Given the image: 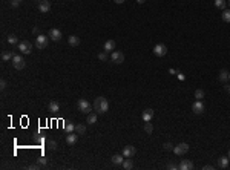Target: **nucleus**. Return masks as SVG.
<instances>
[{
	"mask_svg": "<svg viewBox=\"0 0 230 170\" xmlns=\"http://www.w3.org/2000/svg\"><path fill=\"white\" fill-rule=\"evenodd\" d=\"M123 161H124V155H114L112 156V162H114L115 166H121L123 164Z\"/></svg>",
	"mask_w": 230,
	"mask_h": 170,
	"instance_id": "18",
	"label": "nucleus"
},
{
	"mask_svg": "<svg viewBox=\"0 0 230 170\" xmlns=\"http://www.w3.org/2000/svg\"><path fill=\"white\" fill-rule=\"evenodd\" d=\"M178 78H180V80H184V75H183L181 72H178Z\"/></svg>",
	"mask_w": 230,
	"mask_h": 170,
	"instance_id": "41",
	"label": "nucleus"
},
{
	"mask_svg": "<svg viewBox=\"0 0 230 170\" xmlns=\"http://www.w3.org/2000/svg\"><path fill=\"white\" fill-rule=\"evenodd\" d=\"M154 54H155L157 57H164L166 54H167V46L163 44V43L155 44V48H154Z\"/></svg>",
	"mask_w": 230,
	"mask_h": 170,
	"instance_id": "8",
	"label": "nucleus"
},
{
	"mask_svg": "<svg viewBox=\"0 0 230 170\" xmlns=\"http://www.w3.org/2000/svg\"><path fill=\"white\" fill-rule=\"evenodd\" d=\"M49 40H51L49 37H46L43 34H39L37 39H35V48H37V49H44V48L48 46Z\"/></svg>",
	"mask_w": 230,
	"mask_h": 170,
	"instance_id": "2",
	"label": "nucleus"
},
{
	"mask_svg": "<svg viewBox=\"0 0 230 170\" xmlns=\"http://www.w3.org/2000/svg\"><path fill=\"white\" fill-rule=\"evenodd\" d=\"M227 89H229V92H230V87H227Z\"/></svg>",
	"mask_w": 230,
	"mask_h": 170,
	"instance_id": "47",
	"label": "nucleus"
},
{
	"mask_svg": "<svg viewBox=\"0 0 230 170\" xmlns=\"http://www.w3.org/2000/svg\"><path fill=\"white\" fill-rule=\"evenodd\" d=\"M121 166H123V169H126V170L132 169V167H133V161H132V158H128V159H124Z\"/></svg>",
	"mask_w": 230,
	"mask_h": 170,
	"instance_id": "22",
	"label": "nucleus"
},
{
	"mask_svg": "<svg viewBox=\"0 0 230 170\" xmlns=\"http://www.w3.org/2000/svg\"><path fill=\"white\" fill-rule=\"evenodd\" d=\"M5 87H6V81L2 80V81H0V89H5Z\"/></svg>",
	"mask_w": 230,
	"mask_h": 170,
	"instance_id": "37",
	"label": "nucleus"
},
{
	"mask_svg": "<svg viewBox=\"0 0 230 170\" xmlns=\"http://www.w3.org/2000/svg\"><path fill=\"white\" fill-rule=\"evenodd\" d=\"M141 118H143V121H150L152 118H154V111L152 109H146L143 113H141Z\"/></svg>",
	"mask_w": 230,
	"mask_h": 170,
	"instance_id": "16",
	"label": "nucleus"
},
{
	"mask_svg": "<svg viewBox=\"0 0 230 170\" xmlns=\"http://www.w3.org/2000/svg\"><path fill=\"white\" fill-rule=\"evenodd\" d=\"M115 3H118V5H121V3H124V0H114Z\"/></svg>",
	"mask_w": 230,
	"mask_h": 170,
	"instance_id": "42",
	"label": "nucleus"
},
{
	"mask_svg": "<svg viewBox=\"0 0 230 170\" xmlns=\"http://www.w3.org/2000/svg\"><path fill=\"white\" fill-rule=\"evenodd\" d=\"M85 132H86V126H85V124H77V126H75V133L83 135Z\"/></svg>",
	"mask_w": 230,
	"mask_h": 170,
	"instance_id": "27",
	"label": "nucleus"
},
{
	"mask_svg": "<svg viewBox=\"0 0 230 170\" xmlns=\"http://www.w3.org/2000/svg\"><path fill=\"white\" fill-rule=\"evenodd\" d=\"M135 147L133 146H126L124 149H123V155H124V158H132V156L135 155Z\"/></svg>",
	"mask_w": 230,
	"mask_h": 170,
	"instance_id": "13",
	"label": "nucleus"
},
{
	"mask_svg": "<svg viewBox=\"0 0 230 170\" xmlns=\"http://www.w3.org/2000/svg\"><path fill=\"white\" fill-rule=\"evenodd\" d=\"M229 161L230 159L227 156H219V158H218V167H219V169H227Z\"/></svg>",
	"mask_w": 230,
	"mask_h": 170,
	"instance_id": "14",
	"label": "nucleus"
},
{
	"mask_svg": "<svg viewBox=\"0 0 230 170\" xmlns=\"http://www.w3.org/2000/svg\"><path fill=\"white\" fill-rule=\"evenodd\" d=\"M48 147H49L51 150H55V147H57V142H55V141H48Z\"/></svg>",
	"mask_w": 230,
	"mask_h": 170,
	"instance_id": "33",
	"label": "nucleus"
},
{
	"mask_svg": "<svg viewBox=\"0 0 230 170\" xmlns=\"http://www.w3.org/2000/svg\"><path fill=\"white\" fill-rule=\"evenodd\" d=\"M48 37H49L52 42H60V40H61V31L57 29V28H52L51 31H49Z\"/></svg>",
	"mask_w": 230,
	"mask_h": 170,
	"instance_id": "10",
	"label": "nucleus"
},
{
	"mask_svg": "<svg viewBox=\"0 0 230 170\" xmlns=\"http://www.w3.org/2000/svg\"><path fill=\"white\" fill-rule=\"evenodd\" d=\"M65 130H66V133L75 132V124H74V123H66V124H65Z\"/></svg>",
	"mask_w": 230,
	"mask_h": 170,
	"instance_id": "29",
	"label": "nucleus"
},
{
	"mask_svg": "<svg viewBox=\"0 0 230 170\" xmlns=\"http://www.w3.org/2000/svg\"><path fill=\"white\" fill-rule=\"evenodd\" d=\"M77 107H78V111L81 113H91V103L87 101V100H78V103H77Z\"/></svg>",
	"mask_w": 230,
	"mask_h": 170,
	"instance_id": "3",
	"label": "nucleus"
},
{
	"mask_svg": "<svg viewBox=\"0 0 230 170\" xmlns=\"http://www.w3.org/2000/svg\"><path fill=\"white\" fill-rule=\"evenodd\" d=\"M94 109L97 113H106L109 111V101L104 97H97L94 101Z\"/></svg>",
	"mask_w": 230,
	"mask_h": 170,
	"instance_id": "1",
	"label": "nucleus"
},
{
	"mask_svg": "<svg viewBox=\"0 0 230 170\" xmlns=\"http://www.w3.org/2000/svg\"><path fill=\"white\" fill-rule=\"evenodd\" d=\"M178 169H180V170H192V169H193V162H192V161H189V159H183V161L180 162Z\"/></svg>",
	"mask_w": 230,
	"mask_h": 170,
	"instance_id": "12",
	"label": "nucleus"
},
{
	"mask_svg": "<svg viewBox=\"0 0 230 170\" xmlns=\"http://www.w3.org/2000/svg\"><path fill=\"white\" fill-rule=\"evenodd\" d=\"M68 43H69L71 46H78V44H80V39H78L77 35H71V37L68 39Z\"/></svg>",
	"mask_w": 230,
	"mask_h": 170,
	"instance_id": "23",
	"label": "nucleus"
},
{
	"mask_svg": "<svg viewBox=\"0 0 230 170\" xmlns=\"http://www.w3.org/2000/svg\"><path fill=\"white\" fill-rule=\"evenodd\" d=\"M215 6L218 8V9H226V6H227V2L226 0H215Z\"/></svg>",
	"mask_w": 230,
	"mask_h": 170,
	"instance_id": "25",
	"label": "nucleus"
},
{
	"mask_svg": "<svg viewBox=\"0 0 230 170\" xmlns=\"http://www.w3.org/2000/svg\"><path fill=\"white\" fill-rule=\"evenodd\" d=\"M98 58H100L101 61H106V60H107V52L104 51V52H101V54H98Z\"/></svg>",
	"mask_w": 230,
	"mask_h": 170,
	"instance_id": "32",
	"label": "nucleus"
},
{
	"mask_svg": "<svg viewBox=\"0 0 230 170\" xmlns=\"http://www.w3.org/2000/svg\"><path fill=\"white\" fill-rule=\"evenodd\" d=\"M48 109H49V111H51V112H58V111H60V104H58L57 101H51V103H49V106H48Z\"/></svg>",
	"mask_w": 230,
	"mask_h": 170,
	"instance_id": "21",
	"label": "nucleus"
},
{
	"mask_svg": "<svg viewBox=\"0 0 230 170\" xmlns=\"http://www.w3.org/2000/svg\"><path fill=\"white\" fill-rule=\"evenodd\" d=\"M11 61H13V66H14L15 69H18V71H22V69L25 68V64H26L22 55H14V58H13Z\"/></svg>",
	"mask_w": 230,
	"mask_h": 170,
	"instance_id": "7",
	"label": "nucleus"
},
{
	"mask_svg": "<svg viewBox=\"0 0 230 170\" xmlns=\"http://www.w3.org/2000/svg\"><path fill=\"white\" fill-rule=\"evenodd\" d=\"M144 132H146V133H149V135L154 132V126L150 124V121H146V123H144Z\"/></svg>",
	"mask_w": 230,
	"mask_h": 170,
	"instance_id": "30",
	"label": "nucleus"
},
{
	"mask_svg": "<svg viewBox=\"0 0 230 170\" xmlns=\"http://www.w3.org/2000/svg\"><path fill=\"white\" fill-rule=\"evenodd\" d=\"M77 140H78V133H68L66 135V142L69 144V146H74L75 142H77Z\"/></svg>",
	"mask_w": 230,
	"mask_h": 170,
	"instance_id": "15",
	"label": "nucleus"
},
{
	"mask_svg": "<svg viewBox=\"0 0 230 170\" xmlns=\"http://www.w3.org/2000/svg\"><path fill=\"white\" fill-rule=\"evenodd\" d=\"M51 9V2L49 0H42L40 5H39V11L40 13H49Z\"/></svg>",
	"mask_w": 230,
	"mask_h": 170,
	"instance_id": "11",
	"label": "nucleus"
},
{
	"mask_svg": "<svg viewBox=\"0 0 230 170\" xmlns=\"http://www.w3.org/2000/svg\"><path fill=\"white\" fill-rule=\"evenodd\" d=\"M167 169L175 170V169H178V166H175V164H169V166H167Z\"/></svg>",
	"mask_w": 230,
	"mask_h": 170,
	"instance_id": "38",
	"label": "nucleus"
},
{
	"mask_svg": "<svg viewBox=\"0 0 230 170\" xmlns=\"http://www.w3.org/2000/svg\"><path fill=\"white\" fill-rule=\"evenodd\" d=\"M229 80H230V72H229Z\"/></svg>",
	"mask_w": 230,
	"mask_h": 170,
	"instance_id": "45",
	"label": "nucleus"
},
{
	"mask_svg": "<svg viewBox=\"0 0 230 170\" xmlns=\"http://www.w3.org/2000/svg\"><path fill=\"white\" fill-rule=\"evenodd\" d=\"M202 169H204V170H213L215 167H213V166H204Z\"/></svg>",
	"mask_w": 230,
	"mask_h": 170,
	"instance_id": "39",
	"label": "nucleus"
},
{
	"mask_svg": "<svg viewBox=\"0 0 230 170\" xmlns=\"http://www.w3.org/2000/svg\"><path fill=\"white\" fill-rule=\"evenodd\" d=\"M111 60H112V63H115V64H121L124 61V54L121 51H114L111 54Z\"/></svg>",
	"mask_w": 230,
	"mask_h": 170,
	"instance_id": "6",
	"label": "nucleus"
},
{
	"mask_svg": "<svg viewBox=\"0 0 230 170\" xmlns=\"http://www.w3.org/2000/svg\"><path fill=\"white\" fill-rule=\"evenodd\" d=\"M39 164H42V166H46V164H48V158H44V156H40V158H39Z\"/></svg>",
	"mask_w": 230,
	"mask_h": 170,
	"instance_id": "34",
	"label": "nucleus"
},
{
	"mask_svg": "<svg viewBox=\"0 0 230 170\" xmlns=\"http://www.w3.org/2000/svg\"><path fill=\"white\" fill-rule=\"evenodd\" d=\"M218 78H219V81H221V83H226V81L229 80V72L226 71V69L219 71V75H218Z\"/></svg>",
	"mask_w": 230,
	"mask_h": 170,
	"instance_id": "19",
	"label": "nucleus"
},
{
	"mask_svg": "<svg viewBox=\"0 0 230 170\" xmlns=\"http://www.w3.org/2000/svg\"><path fill=\"white\" fill-rule=\"evenodd\" d=\"M35 2H42V0H35Z\"/></svg>",
	"mask_w": 230,
	"mask_h": 170,
	"instance_id": "44",
	"label": "nucleus"
},
{
	"mask_svg": "<svg viewBox=\"0 0 230 170\" xmlns=\"http://www.w3.org/2000/svg\"><path fill=\"white\" fill-rule=\"evenodd\" d=\"M104 51L106 52H114L115 51V42L114 40H107L104 43Z\"/></svg>",
	"mask_w": 230,
	"mask_h": 170,
	"instance_id": "17",
	"label": "nucleus"
},
{
	"mask_svg": "<svg viewBox=\"0 0 230 170\" xmlns=\"http://www.w3.org/2000/svg\"><path fill=\"white\" fill-rule=\"evenodd\" d=\"M137 2H138L140 5H143V3H144V2H146V0H137Z\"/></svg>",
	"mask_w": 230,
	"mask_h": 170,
	"instance_id": "43",
	"label": "nucleus"
},
{
	"mask_svg": "<svg viewBox=\"0 0 230 170\" xmlns=\"http://www.w3.org/2000/svg\"><path fill=\"white\" fill-rule=\"evenodd\" d=\"M13 58H14V54H13L11 51L2 52V61H9V60H13Z\"/></svg>",
	"mask_w": 230,
	"mask_h": 170,
	"instance_id": "20",
	"label": "nucleus"
},
{
	"mask_svg": "<svg viewBox=\"0 0 230 170\" xmlns=\"http://www.w3.org/2000/svg\"><path fill=\"white\" fill-rule=\"evenodd\" d=\"M20 3H22V0H11V6L13 8H17Z\"/></svg>",
	"mask_w": 230,
	"mask_h": 170,
	"instance_id": "35",
	"label": "nucleus"
},
{
	"mask_svg": "<svg viewBox=\"0 0 230 170\" xmlns=\"http://www.w3.org/2000/svg\"><path fill=\"white\" fill-rule=\"evenodd\" d=\"M204 97H206V94H204L202 89H196V90H195V98L196 100H202Z\"/></svg>",
	"mask_w": 230,
	"mask_h": 170,
	"instance_id": "31",
	"label": "nucleus"
},
{
	"mask_svg": "<svg viewBox=\"0 0 230 170\" xmlns=\"http://www.w3.org/2000/svg\"><path fill=\"white\" fill-rule=\"evenodd\" d=\"M221 18H222V22L230 23V9H224V11L221 13Z\"/></svg>",
	"mask_w": 230,
	"mask_h": 170,
	"instance_id": "24",
	"label": "nucleus"
},
{
	"mask_svg": "<svg viewBox=\"0 0 230 170\" xmlns=\"http://www.w3.org/2000/svg\"><path fill=\"white\" fill-rule=\"evenodd\" d=\"M87 123H89V124H95V123H97V112L87 113Z\"/></svg>",
	"mask_w": 230,
	"mask_h": 170,
	"instance_id": "26",
	"label": "nucleus"
},
{
	"mask_svg": "<svg viewBox=\"0 0 230 170\" xmlns=\"http://www.w3.org/2000/svg\"><path fill=\"white\" fill-rule=\"evenodd\" d=\"M229 5H230V0H229Z\"/></svg>",
	"mask_w": 230,
	"mask_h": 170,
	"instance_id": "48",
	"label": "nucleus"
},
{
	"mask_svg": "<svg viewBox=\"0 0 230 170\" xmlns=\"http://www.w3.org/2000/svg\"><path fill=\"white\" fill-rule=\"evenodd\" d=\"M6 40H8V43H9V44H18V43H20V42H18V39L15 37L14 34H9Z\"/></svg>",
	"mask_w": 230,
	"mask_h": 170,
	"instance_id": "28",
	"label": "nucleus"
},
{
	"mask_svg": "<svg viewBox=\"0 0 230 170\" xmlns=\"http://www.w3.org/2000/svg\"><path fill=\"white\" fill-rule=\"evenodd\" d=\"M173 152H175V155H178V156L184 155V153L189 152V144L187 142H180L178 146L173 147Z\"/></svg>",
	"mask_w": 230,
	"mask_h": 170,
	"instance_id": "4",
	"label": "nucleus"
},
{
	"mask_svg": "<svg viewBox=\"0 0 230 170\" xmlns=\"http://www.w3.org/2000/svg\"><path fill=\"white\" fill-rule=\"evenodd\" d=\"M163 147H164V150H173V146L170 144V142H166Z\"/></svg>",
	"mask_w": 230,
	"mask_h": 170,
	"instance_id": "36",
	"label": "nucleus"
},
{
	"mask_svg": "<svg viewBox=\"0 0 230 170\" xmlns=\"http://www.w3.org/2000/svg\"><path fill=\"white\" fill-rule=\"evenodd\" d=\"M192 111L193 113H196V115H200L206 111V106H204V103H202V100H196L193 104H192Z\"/></svg>",
	"mask_w": 230,
	"mask_h": 170,
	"instance_id": "9",
	"label": "nucleus"
},
{
	"mask_svg": "<svg viewBox=\"0 0 230 170\" xmlns=\"http://www.w3.org/2000/svg\"><path fill=\"white\" fill-rule=\"evenodd\" d=\"M229 159H230V152H229Z\"/></svg>",
	"mask_w": 230,
	"mask_h": 170,
	"instance_id": "46",
	"label": "nucleus"
},
{
	"mask_svg": "<svg viewBox=\"0 0 230 170\" xmlns=\"http://www.w3.org/2000/svg\"><path fill=\"white\" fill-rule=\"evenodd\" d=\"M29 169H32V170H37V169H39V166H35V164H32V166H29Z\"/></svg>",
	"mask_w": 230,
	"mask_h": 170,
	"instance_id": "40",
	"label": "nucleus"
},
{
	"mask_svg": "<svg viewBox=\"0 0 230 170\" xmlns=\"http://www.w3.org/2000/svg\"><path fill=\"white\" fill-rule=\"evenodd\" d=\"M17 49L22 52V54H31V51H32V44L29 42H20L18 44H17Z\"/></svg>",
	"mask_w": 230,
	"mask_h": 170,
	"instance_id": "5",
	"label": "nucleus"
}]
</instances>
